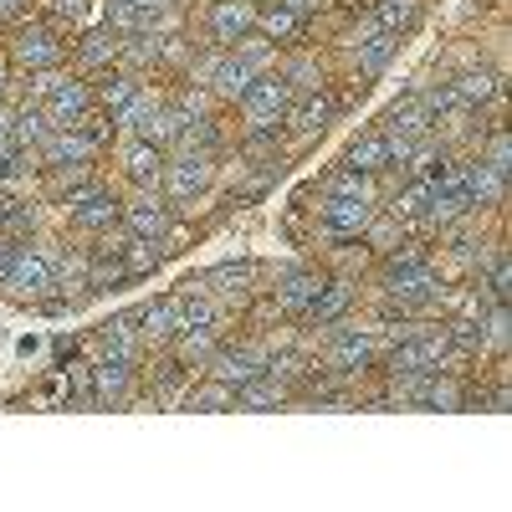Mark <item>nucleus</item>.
Wrapping results in <instances>:
<instances>
[{
  "mask_svg": "<svg viewBox=\"0 0 512 512\" xmlns=\"http://www.w3.org/2000/svg\"><path fill=\"white\" fill-rule=\"evenodd\" d=\"M93 354L98 359H128V364H144V338H139V318H134V308H123V313H113V318H103L98 328H93Z\"/></svg>",
  "mask_w": 512,
  "mask_h": 512,
  "instance_id": "nucleus-17",
  "label": "nucleus"
},
{
  "mask_svg": "<svg viewBox=\"0 0 512 512\" xmlns=\"http://www.w3.org/2000/svg\"><path fill=\"white\" fill-rule=\"evenodd\" d=\"M118 47H123V36L103 21H88L82 31H72V52H67V67L82 72V77H93L103 67H118Z\"/></svg>",
  "mask_w": 512,
  "mask_h": 512,
  "instance_id": "nucleus-13",
  "label": "nucleus"
},
{
  "mask_svg": "<svg viewBox=\"0 0 512 512\" xmlns=\"http://www.w3.org/2000/svg\"><path fill=\"white\" fill-rule=\"evenodd\" d=\"M52 241L57 236H47V231L21 241L16 256H11V267H6V277H0V292L16 297V303H47V297H52Z\"/></svg>",
  "mask_w": 512,
  "mask_h": 512,
  "instance_id": "nucleus-4",
  "label": "nucleus"
},
{
  "mask_svg": "<svg viewBox=\"0 0 512 512\" xmlns=\"http://www.w3.org/2000/svg\"><path fill=\"white\" fill-rule=\"evenodd\" d=\"M282 405H297V395L277 374H256L236 390V410H282Z\"/></svg>",
  "mask_w": 512,
  "mask_h": 512,
  "instance_id": "nucleus-28",
  "label": "nucleus"
},
{
  "mask_svg": "<svg viewBox=\"0 0 512 512\" xmlns=\"http://www.w3.org/2000/svg\"><path fill=\"white\" fill-rule=\"evenodd\" d=\"M169 108H180L185 118H226L231 113V108L216 103V93H210V88H195V82H185V77L169 82Z\"/></svg>",
  "mask_w": 512,
  "mask_h": 512,
  "instance_id": "nucleus-30",
  "label": "nucleus"
},
{
  "mask_svg": "<svg viewBox=\"0 0 512 512\" xmlns=\"http://www.w3.org/2000/svg\"><path fill=\"white\" fill-rule=\"evenodd\" d=\"M108 164L123 190H159V180H164V149L139 134H118L108 149Z\"/></svg>",
  "mask_w": 512,
  "mask_h": 512,
  "instance_id": "nucleus-9",
  "label": "nucleus"
},
{
  "mask_svg": "<svg viewBox=\"0 0 512 512\" xmlns=\"http://www.w3.org/2000/svg\"><path fill=\"white\" fill-rule=\"evenodd\" d=\"M359 297H364V282H359V277L328 272V282L318 287V297L308 303V313L297 318V323H303V328H328V323H338V318H349V313L359 308Z\"/></svg>",
  "mask_w": 512,
  "mask_h": 512,
  "instance_id": "nucleus-15",
  "label": "nucleus"
},
{
  "mask_svg": "<svg viewBox=\"0 0 512 512\" xmlns=\"http://www.w3.org/2000/svg\"><path fill=\"white\" fill-rule=\"evenodd\" d=\"M256 6H262V0H256Z\"/></svg>",
  "mask_w": 512,
  "mask_h": 512,
  "instance_id": "nucleus-38",
  "label": "nucleus"
},
{
  "mask_svg": "<svg viewBox=\"0 0 512 512\" xmlns=\"http://www.w3.org/2000/svg\"><path fill=\"white\" fill-rule=\"evenodd\" d=\"M134 318H139V338H144L149 354L175 344V333H180V303H175V292L149 297V303H134Z\"/></svg>",
  "mask_w": 512,
  "mask_h": 512,
  "instance_id": "nucleus-19",
  "label": "nucleus"
},
{
  "mask_svg": "<svg viewBox=\"0 0 512 512\" xmlns=\"http://www.w3.org/2000/svg\"><path fill=\"white\" fill-rule=\"evenodd\" d=\"M88 379H93V405L98 410H134L139 405V364L128 359H93L88 364Z\"/></svg>",
  "mask_w": 512,
  "mask_h": 512,
  "instance_id": "nucleus-11",
  "label": "nucleus"
},
{
  "mask_svg": "<svg viewBox=\"0 0 512 512\" xmlns=\"http://www.w3.org/2000/svg\"><path fill=\"white\" fill-rule=\"evenodd\" d=\"M451 82V93L466 103V108H477V113H492L502 118V67H487V62H472V67H461L446 77Z\"/></svg>",
  "mask_w": 512,
  "mask_h": 512,
  "instance_id": "nucleus-14",
  "label": "nucleus"
},
{
  "mask_svg": "<svg viewBox=\"0 0 512 512\" xmlns=\"http://www.w3.org/2000/svg\"><path fill=\"white\" fill-rule=\"evenodd\" d=\"M379 128L390 139H425V134H436V118H431V108H425L415 93H405V98H395L390 108H384Z\"/></svg>",
  "mask_w": 512,
  "mask_h": 512,
  "instance_id": "nucleus-20",
  "label": "nucleus"
},
{
  "mask_svg": "<svg viewBox=\"0 0 512 512\" xmlns=\"http://www.w3.org/2000/svg\"><path fill=\"white\" fill-rule=\"evenodd\" d=\"M180 410H200V415H221V410H236V390L210 374H195L180 395Z\"/></svg>",
  "mask_w": 512,
  "mask_h": 512,
  "instance_id": "nucleus-25",
  "label": "nucleus"
},
{
  "mask_svg": "<svg viewBox=\"0 0 512 512\" xmlns=\"http://www.w3.org/2000/svg\"><path fill=\"white\" fill-rule=\"evenodd\" d=\"M400 47H405V36L379 31L369 16H354V26L338 36V52H344V62H349L354 77H384V72L395 67Z\"/></svg>",
  "mask_w": 512,
  "mask_h": 512,
  "instance_id": "nucleus-5",
  "label": "nucleus"
},
{
  "mask_svg": "<svg viewBox=\"0 0 512 512\" xmlns=\"http://www.w3.org/2000/svg\"><path fill=\"white\" fill-rule=\"evenodd\" d=\"M0 47H6L16 77H31V72H52V67H67V52H72V36L57 31L47 16H21L6 36H0Z\"/></svg>",
  "mask_w": 512,
  "mask_h": 512,
  "instance_id": "nucleus-1",
  "label": "nucleus"
},
{
  "mask_svg": "<svg viewBox=\"0 0 512 512\" xmlns=\"http://www.w3.org/2000/svg\"><path fill=\"white\" fill-rule=\"evenodd\" d=\"M256 31H262L267 41H277V47L287 52V47H308L313 21L292 16L287 6H277V0H262V6H256Z\"/></svg>",
  "mask_w": 512,
  "mask_h": 512,
  "instance_id": "nucleus-21",
  "label": "nucleus"
},
{
  "mask_svg": "<svg viewBox=\"0 0 512 512\" xmlns=\"http://www.w3.org/2000/svg\"><path fill=\"white\" fill-rule=\"evenodd\" d=\"M16 93V67H11V57H6V47H0V103H6Z\"/></svg>",
  "mask_w": 512,
  "mask_h": 512,
  "instance_id": "nucleus-37",
  "label": "nucleus"
},
{
  "mask_svg": "<svg viewBox=\"0 0 512 512\" xmlns=\"http://www.w3.org/2000/svg\"><path fill=\"white\" fill-rule=\"evenodd\" d=\"M36 11V0H0V36H6L21 16H31Z\"/></svg>",
  "mask_w": 512,
  "mask_h": 512,
  "instance_id": "nucleus-36",
  "label": "nucleus"
},
{
  "mask_svg": "<svg viewBox=\"0 0 512 512\" xmlns=\"http://www.w3.org/2000/svg\"><path fill=\"white\" fill-rule=\"evenodd\" d=\"M461 195H466V210H477V216H502L507 210V175L477 154H461Z\"/></svg>",
  "mask_w": 512,
  "mask_h": 512,
  "instance_id": "nucleus-12",
  "label": "nucleus"
},
{
  "mask_svg": "<svg viewBox=\"0 0 512 512\" xmlns=\"http://www.w3.org/2000/svg\"><path fill=\"white\" fill-rule=\"evenodd\" d=\"M379 31H390V36H410L420 21H425V0H369V11H364Z\"/></svg>",
  "mask_w": 512,
  "mask_h": 512,
  "instance_id": "nucleus-24",
  "label": "nucleus"
},
{
  "mask_svg": "<svg viewBox=\"0 0 512 512\" xmlns=\"http://www.w3.org/2000/svg\"><path fill=\"white\" fill-rule=\"evenodd\" d=\"M277 72H282V82L303 98V93H318V88H328L333 82V72H328V52H318L313 41L308 47H287L282 57H277Z\"/></svg>",
  "mask_w": 512,
  "mask_h": 512,
  "instance_id": "nucleus-18",
  "label": "nucleus"
},
{
  "mask_svg": "<svg viewBox=\"0 0 512 512\" xmlns=\"http://www.w3.org/2000/svg\"><path fill=\"white\" fill-rule=\"evenodd\" d=\"M36 159H41V169H67V164H103L108 159V149L88 134V128H52V139L36 149Z\"/></svg>",
  "mask_w": 512,
  "mask_h": 512,
  "instance_id": "nucleus-16",
  "label": "nucleus"
},
{
  "mask_svg": "<svg viewBox=\"0 0 512 512\" xmlns=\"http://www.w3.org/2000/svg\"><path fill=\"white\" fill-rule=\"evenodd\" d=\"M277 6H287L292 16H303V21H313V26H318V21L333 11V0H277Z\"/></svg>",
  "mask_w": 512,
  "mask_h": 512,
  "instance_id": "nucleus-35",
  "label": "nucleus"
},
{
  "mask_svg": "<svg viewBox=\"0 0 512 512\" xmlns=\"http://www.w3.org/2000/svg\"><path fill=\"white\" fill-rule=\"evenodd\" d=\"M226 344V333L221 328H180L175 333V344H169V354H175L190 374H200L205 364H210V354H216Z\"/></svg>",
  "mask_w": 512,
  "mask_h": 512,
  "instance_id": "nucleus-23",
  "label": "nucleus"
},
{
  "mask_svg": "<svg viewBox=\"0 0 512 512\" xmlns=\"http://www.w3.org/2000/svg\"><path fill=\"white\" fill-rule=\"evenodd\" d=\"M251 77H256V72H251V67H241V62L226 52V57H221V67L210 72L205 88L216 93V103H221V108H236V103L246 98V88H251Z\"/></svg>",
  "mask_w": 512,
  "mask_h": 512,
  "instance_id": "nucleus-29",
  "label": "nucleus"
},
{
  "mask_svg": "<svg viewBox=\"0 0 512 512\" xmlns=\"http://www.w3.org/2000/svg\"><path fill=\"white\" fill-rule=\"evenodd\" d=\"M169 256H175V246L169 241H144V236H128V246H123V267H128V277H149V272H159Z\"/></svg>",
  "mask_w": 512,
  "mask_h": 512,
  "instance_id": "nucleus-32",
  "label": "nucleus"
},
{
  "mask_svg": "<svg viewBox=\"0 0 512 512\" xmlns=\"http://www.w3.org/2000/svg\"><path fill=\"white\" fill-rule=\"evenodd\" d=\"M241 67H251L256 77H262V72H277V57H282V47H277V41H267L262 31H246L241 41H231V47H226Z\"/></svg>",
  "mask_w": 512,
  "mask_h": 512,
  "instance_id": "nucleus-33",
  "label": "nucleus"
},
{
  "mask_svg": "<svg viewBox=\"0 0 512 512\" xmlns=\"http://www.w3.org/2000/svg\"><path fill=\"white\" fill-rule=\"evenodd\" d=\"M313 195H318V190H313ZM374 210H379V205H369V200L318 195V205H313V236L328 241V246H354V241L364 236V226H369Z\"/></svg>",
  "mask_w": 512,
  "mask_h": 512,
  "instance_id": "nucleus-8",
  "label": "nucleus"
},
{
  "mask_svg": "<svg viewBox=\"0 0 512 512\" xmlns=\"http://www.w3.org/2000/svg\"><path fill=\"white\" fill-rule=\"evenodd\" d=\"M344 164L359 169V175H379V169H390V139H384V128H379V123L359 128V134L349 139Z\"/></svg>",
  "mask_w": 512,
  "mask_h": 512,
  "instance_id": "nucleus-22",
  "label": "nucleus"
},
{
  "mask_svg": "<svg viewBox=\"0 0 512 512\" xmlns=\"http://www.w3.org/2000/svg\"><path fill=\"white\" fill-rule=\"evenodd\" d=\"M318 195H349V200H369V205H384V195H379V180L374 175H359V169H349V164H338V169H328V175L313 185Z\"/></svg>",
  "mask_w": 512,
  "mask_h": 512,
  "instance_id": "nucleus-27",
  "label": "nucleus"
},
{
  "mask_svg": "<svg viewBox=\"0 0 512 512\" xmlns=\"http://www.w3.org/2000/svg\"><path fill=\"white\" fill-rule=\"evenodd\" d=\"M36 16H47L57 31H82L88 21H98V0H36Z\"/></svg>",
  "mask_w": 512,
  "mask_h": 512,
  "instance_id": "nucleus-31",
  "label": "nucleus"
},
{
  "mask_svg": "<svg viewBox=\"0 0 512 512\" xmlns=\"http://www.w3.org/2000/svg\"><path fill=\"white\" fill-rule=\"evenodd\" d=\"M88 82H93V103H98L103 113H118L128 98H134V93L144 88V77L123 72V67H103V72H93Z\"/></svg>",
  "mask_w": 512,
  "mask_h": 512,
  "instance_id": "nucleus-26",
  "label": "nucleus"
},
{
  "mask_svg": "<svg viewBox=\"0 0 512 512\" xmlns=\"http://www.w3.org/2000/svg\"><path fill=\"white\" fill-rule=\"evenodd\" d=\"M344 113V93L333 88H318V93H303V98H292V108H287V123H282V144H287V154H297V149H308V144H318L328 128H333V118Z\"/></svg>",
  "mask_w": 512,
  "mask_h": 512,
  "instance_id": "nucleus-6",
  "label": "nucleus"
},
{
  "mask_svg": "<svg viewBox=\"0 0 512 512\" xmlns=\"http://www.w3.org/2000/svg\"><path fill=\"white\" fill-rule=\"evenodd\" d=\"M118 226L128 236H144V241H169V231L180 226V216H175V205H169L159 190H123Z\"/></svg>",
  "mask_w": 512,
  "mask_h": 512,
  "instance_id": "nucleus-10",
  "label": "nucleus"
},
{
  "mask_svg": "<svg viewBox=\"0 0 512 512\" xmlns=\"http://www.w3.org/2000/svg\"><path fill=\"white\" fill-rule=\"evenodd\" d=\"M52 118H47V108L41 103H16V128H11V139H16V149H41L52 139Z\"/></svg>",
  "mask_w": 512,
  "mask_h": 512,
  "instance_id": "nucleus-34",
  "label": "nucleus"
},
{
  "mask_svg": "<svg viewBox=\"0 0 512 512\" xmlns=\"http://www.w3.org/2000/svg\"><path fill=\"white\" fill-rule=\"evenodd\" d=\"M292 98H297V93L282 82V72H262V77H251L246 98L231 108V113H236V134H282Z\"/></svg>",
  "mask_w": 512,
  "mask_h": 512,
  "instance_id": "nucleus-3",
  "label": "nucleus"
},
{
  "mask_svg": "<svg viewBox=\"0 0 512 512\" xmlns=\"http://www.w3.org/2000/svg\"><path fill=\"white\" fill-rule=\"evenodd\" d=\"M246 31H256V0H200L190 11V36L210 47H231Z\"/></svg>",
  "mask_w": 512,
  "mask_h": 512,
  "instance_id": "nucleus-7",
  "label": "nucleus"
},
{
  "mask_svg": "<svg viewBox=\"0 0 512 512\" xmlns=\"http://www.w3.org/2000/svg\"><path fill=\"white\" fill-rule=\"evenodd\" d=\"M221 164L226 159H210V154H164V180L159 195L175 205V216H195V210L221 190Z\"/></svg>",
  "mask_w": 512,
  "mask_h": 512,
  "instance_id": "nucleus-2",
  "label": "nucleus"
}]
</instances>
